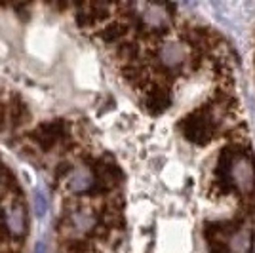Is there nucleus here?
<instances>
[{
    "label": "nucleus",
    "mask_w": 255,
    "mask_h": 253,
    "mask_svg": "<svg viewBox=\"0 0 255 253\" xmlns=\"http://www.w3.org/2000/svg\"><path fill=\"white\" fill-rule=\"evenodd\" d=\"M215 129H217V118L213 113V107L208 105L198 107L181 122L183 135L187 137V141H191L198 147H204L212 141Z\"/></svg>",
    "instance_id": "1"
},
{
    "label": "nucleus",
    "mask_w": 255,
    "mask_h": 253,
    "mask_svg": "<svg viewBox=\"0 0 255 253\" xmlns=\"http://www.w3.org/2000/svg\"><path fill=\"white\" fill-rule=\"evenodd\" d=\"M65 131H67L65 122L53 120V122H44V124H40L38 129L32 133V137H34V141H36L44 150H50L59 139L63 137Z\"/></svg>",
    "instance_id": "2"
},
{
    "label": "nucleus",
    "mask_w": 255,
    "mask_h": 253,
    "mask_svg": "<svg viewBox=\"0 0 255 253\" xmlns=\"http://www.w3.org/2000/svg\"><path fill=\"white\" fill-rule=\"evenodd\" d=\"M171 105V95L166 88L162 86H154L147 92V97H145V107L147 111L152 113V115H158V113H164L168 107Z\"/></svg>",
    "instance_id": "3"
},
{
    "label": "nucleus",
    "mask_w": 255,
    "mask_h": 253,
    "mask_svg": "<svg viewBox=\"0 0 255 253\" xmlns=\"http://www.w3.org/2000/svg\"><path fill=\"white\" fill-rule=\"evenodd\" d=\"M8 231L15 238H23L27 234V213L21 204H15L8 213Z\"/></svg>",
    "instance_id": "4"
},
{
    "label": "nucleus",
    "mask_w": 255,
    "mask_h": 253,
    "mask_svg": "<svg viewBox=\"0 0 255 253\" xmlns=\"http://www.w3.org/2000/svg\"><path fill=\"white\" fill-rule=\"evenodd\" d=\"M160 61L168 69H175V67H181L187 61V52L179 44H166L160 50Z\"/></svg>",
    "instance_id": "5"
},
{
    "label": "nucleus",
    "mask_w": 255,
    "mask_h": 253,
    "mask_svg": "<svg viewBox=\"0 0 255 253\" xmlns=\"http://www.w3.org/2000/svg\"><path fill=\"white\" fill-rule=\"evenodd\" d=\"M96 183H97L96 173H92V169L80 168L71 175V179H69V189L73 190V192H88V190L94 189Z\"/></svg>",
    "instance_id": "6"
},
{
    "label": "nucleus",
    "mask_w": 255,
    "mask_h": 253,
    "mask_svg": "<svg viewBox=\"0 0 255 253\" xmlns=\"http://www.w3.org/2000/svg\"><path fill=\"white\" fill-rule=\"evenodd\" d=\"M229 250L231 253H252V231L242 227L229 238Z\"/></svg>",
    "instance_id": "7"
},
{
    "label": "nucleus",
    "mask_w": 255,
    "mask_h": 253,
    "mask_svg": "<svg viewBox=\"0 0 255 253\" xmlns=\"http://www.w3.org/2000/svg\"><path fill=\"white\" fill-rule=\"evenodd\" d=\"M8 115H10L11 126H23L27 120H29V109L25 107L19 97L11 99L10 107H8Z\"/></svg>",
    "instance_id": "8"
},
{
    "label": "nucleus",
    "mask_w": 255,
    "mask_h": 253,
    "mask_svg": "<svg viewBox=\"0 0 255 253\" xmlns=\"http://www.w3.org/2000/svg\"><path fill=\"white\" fill-rule=\"evenodd\" d=\"M126 31H128L126 25H122V23H111V25H107L105 29L99 32V36H101L107 44H115L126 34Z\"/></svg>",
    "instance_id": "9"
},
{
    "label": "nucleus",
    "mask_w": 255,
    "mask_h": 253,
    "mask_svg": "<svg viewBox=\"0 0 255 253\" xmlns=\"http://www.w3.org/2000/svg\"><path fill=\"white\" fill-rule=\"evenodd\" d=\"M0 185L6 187V190H10V192H15V194L21 192V187H19V183L15 179V175L8 168H4V166L0 168Z\"/></svg>",
    "instance_id": "10"
},
{
    "label": "nucleus",
    "mask_w": 255,
    "mask_h": 253,
    "mask_svg": "<svg viewBox=\"0 0 255 253\" xmlns=\"http://www.w3.org/2000/svg\"><path fill=\"white\" fill-rule=\"evenodd\" d=\"M118 55H120V59L122 61H128V65L133 63L135 61V57H137V46L135 44H120L118 46Z\"/></svg>",
    "instance_id": "11"
},
{
    "label": "nucleus",
    "mask_w": 255,
    "mask_h": 253,
    "mask_svg": "<svg viewBox=\"0 0 255 253\" xmlns=\"http://www.w3.org/2000/svg\"><path fill=\"white\" fill-rule=\"evenodd\" d=\"M124 76H126L129 82H137L143 78V69L137 67V65L129 63L128 67H124Z\"/></svg>",
    "instance_id": "12"
},
{
    "label": "nucleus",
    "mask_w": 255,
    "mask_h": 253,
    "mask_svg": "<svg viewBox=\"0 0 255 253\" xmlns=\"http://www.w3.org/2000/svg\"><path fill=\"white\" fill-rule=\"evenodd\" d=\"M75 223L80 231H90V229L96 225L94 217H90V215H86V213H78V215L75 217Z\"/></svg>",
    "instance_id": "13"
},
{
    "label": "nucleus",
    "mask_w": 255,
    "mask_h": 253,
    "mask_svg": "<svg viewBox=\"0 0 255 253\" xmlns=\"http://www.w3.org/2000/svg\"><path fill=\"white\" fill-rule=\"evenodd\" d=\"M34 206H38V215H44V196L40 192H36V198H34Z\"/></svg>",
    "instance_id": "14"
},
{
    "label": "nucleus",
    "mask_w": 255,
    "mask_h": 253,
    "mask_svg": "<svg viewBox=\"0 0 255 253\" xmlns=\"http://www.w3.org/2000/svg\"><path fill=\"white\" fill-rule=\"evenodd\" d=\"M2 124H4V107L0 105V127H2Z\"/></svg>",
    "instance_id": "15"
},
{
    "label": "nucleus",
    "mask_w": 255,
    "mask_h": 253,
    "mask_svg": "<svg viewBox=\"0 0 255 253\" xmlns=\"http://www.w3.org/2000/svg\"><path fill=\"white\" fill-rule=\"evenodd\" d=\"M36 253V252H34ZM38 253H42V246H38Z\"/></svg>",
    "instance_id": "16"
},
{
    "label": "nucleus",
    "mask_w": 255,
    "mask_h": 253,
    "mask_svg": "<svg viewBox=\"0 0 255 253\" xmlns=\"http://www.w3.org/2000/svg\"><path fill=\"white\" fill-rule=\"evenodd\" d=\"M0 168H2V166H0Z\"/></svg>",
    "instance_id": "17"
}]
</instances>
